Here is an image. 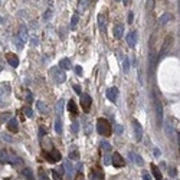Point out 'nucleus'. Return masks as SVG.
<instances>
[{"instance_id":"obj_1","label":"nucleus","mask_w":180,"mask_h":180,"mask_svg":"<svg viewBox=\"0 0 180 180\" xmlns=\"http://www.w3.org/2000/svg\"><path fill=\"white\" fill-rule=\"evenodd\" d=\"M97 130H98L100 134L105 135V137L111 135V133H113L111 124L108 123V120H105V118H100V120H98V123H97Z\"/></svg>"},{"instance_id":"obj_2","label":"nucleus","mask_w":180,"mask_h":180,"mask_svg":"<svg viewBox=\"0 0 180 180\" xmlns=\"http://www.w3.org/2000/svg\"><path fill=\"white\" fill-rule=\"evenodd\" d=\"M154 108H156V121H157V125L161 127V124H163V105H161V101L158 100L157 97H154Z\"/></svg>"},{"instance_id":"obj_3","label":"nucleus","mask_w":180,"mask_h":180,"mask_svg":"<svg viewBox=\"0 0 180 180\" xmlns=\"http://www.w3.org/2000/svg\"><path fill=\"white\" fill-rule=\"evenodd\" d=\"M51 75L53 77V81L55 82H58V84H62V82H65V79H67V77H65V72L61 69L59 67H55L51 69Z\"/></svg>"},{"instance_id":"obj_4","label":"nucleus","mask_w":180,"mask_h":180,"mask_svg":"<svg viewBox=\"0 0 180 180\" xmlns=\"http://www.w3.org/2000/svg\"><path fill=\"white\" fill-rule=\"evenodd\" d=\"M45 158L46 161H49V163H56V161H59L62 158V156H61V153L58 151L56 148H53V150L45 153Z\"/></svg>"},{"instance_id":"obj_5","label":"nucleus","mask_w":180,"mask_h":180,"mask_svg":"<svg viewBox=\"0 0 180 180\" xmlns=\"http://www.w3.org/2000/svg\"><path fill=\"white\" fill-rule=\"evenodd\" d=\"M29 39V33H27V30H26V27L23 26L20 27V30H19V35H17V46H23L26 43V40Z\"/></svg>"},{"instance_id":"obj_6","label":"nucleus","mask_w":180,"mask_h":180,"mask_svg":"<svg viewBox=\"0 0 180 180\" xmlns=\"http://www.w3.org/2000/svg\"><path fill=\"white\" fill-rule=\"evenodd\" d=\"M91 104H92V98H91L88 94H81V107L84 108V111H90Z\"/></svg>"},{"instance_id":"obj_7","label":"nucleus","mask_w":180,"mask_h":180,"mask_svg":"<svg viewBox=\"0 0 180 180\" xmlns=\"http://www.w3.org/2000/svg\"><path fill=\"white\" fill-rule=\"evenodd\" d=\"M113 164L115 169H120V167H124L125 166V160H124V157L120 154V153H114L113 154Z\"/></svg>"},{"instance_id":"obj_8","label":"nucleus","mask_w":180,"mask_h":180,"mask_svg":"<svg viewBox=\"0 0 180 180\" xmlns=\"http://www.w3.org/2000/svg\"><path fill=\"white\" fill-rule=\"evenodd\" d=\"M133 127H134V133H135V140L141 141L143 140V127L140 125V123L137 120H133Z\"/></svg>"},{"instance_id":"obj_9","label":"nucleus","mask_w":180,"mask_h":180,"mask_svg":"<svg viewBox=\"0 0 180 180\" xmlns=\"http://www.w3.org/2000/svg\"><path fill=\"white\" fill-rule=\"evenodd\" d=\"M137 40H138V35H137L135 30H131V32H128V33H127V43L131 46V48L135 46Z\"/></svg>"},{"instance_id":"obj_10","label":"nucleus","mask_w":180,"mask_h":180,"mask_svg":"<svg viewBox=\"0 0 180 180\" xmlns=\"http://www.w3.org/2000/svg\"><path fill=\"white\" fill-rule=\"evenodd\" d=\"M117 97H118V88L111 87V88H108V90H107V98H108L111 102L117 101Z\"/></svg>"},{"instance_id":"obj_11","label":"nucleus","mask_w":180,"mask_h":180,"mask_svg":"<svg viewBox=\"0 0 180 180\" xmlns=\"http://www.w3.org/2000/svg\"><path fill=\"white\" fill-rule=\"evenodd\" d=\"M6 59H7L9 65H12V68L19 67V58L16 56L14 53H7V55H6Z\"/></svg>"},{"instance_id":"obj_12","label":"nucleus","mask_w":180,"mask_h":180,"mask_svg":"<svg viewBox=\"0 0 180 180\" xmlns=\"http://www.w3.org/2000/svg\"><path fill=\"white\" fill-rule=\"evenodd\" d=\"M170 43H171V36L169 35V36L164 39V43H163V48H161V51H160V56L158 58H163L166 55V52L169 51V48H170Z\"/></svg>"},{"instance_id":"obj_13","label":"nucleus","mask_w":180,"mask_h":180,"mask_svg":"<svg viewBox=\"0 0 180 180\" xmlns=\"http://www.w3.org/2000/svg\"><path fill=\"white\" fill-rule=\"evenodd\" d=\"M7 92L9 90H6V88H0V107L3 108V107H6L7 105Z\"/></svg>"},{"instance_id":"obj_14","label":"nucleus","mask_w":180,"mask_h":180,"mask_svg":"<svg viewBox=\"0 0 180 180\" xmlns=\"http://www.w3.org/2000/svg\"><path fill=\"white\" fill-rule=\"evenodd\" d=\"M128 156H130V158H131V161H133V163H135L137 166H143V164H144L143 158L140 157L137 153H134V151H130V153H128Z\"/></svg>"},{"instance_id":"obj_15","label":"nucleus","mask_w":180,"mask_h":180,"mask_svg":"<svg viewBox=\"0 0 180 180\" xmlns=\"http://www.w3.org/2000/svg\"><path fill=\"white\" fill-rule=\"evenodd\" d=\"M7 128H9V131H12V133H17V131H19L17 121H16L14 118H10V120L7 121Z\"/></svg>"},{"instance_id":"obj_16","label":"nucleus","mask_w":180,"mask_h":180,"mask_svg":"<svg viewBox=\"0 0 180 180\" xmlns=\"http://www.w3.org/2000/svg\"><path fill=\"white\" fill-rule=\"evenodd\" d=\"M123 33H124L123 25H115V26H114V36H115L117 39H120V38H123Z\"/></svg>"},{"instance_id":"obj_17","label":"nucleus","mask_w":180,"mask_h":180,"mask_svg":"<svg viewBox=\"0 0 180 180\" xmlns=\"http://www.w3.org/2000/svg\"><path fill=\"white\" fill-rule=\"evenodd\" d=\"M59 68H61V69H71V68H72V64H71V61H69L68 58H62V59L59 61Z\"/></svg>"},{"instance_id":"obj_18","label":"nucleus","mask_w":180,"mask_h":180,"mask_svg":"<svg viewBox=\"0 0 180 180\" xmlns=\"http://www.w3.org/2000/svg\"><path fill=\"white\" fill-rule=\"evenodd\" d=\"M171 19H173V16H171L170 13H164V14H161V16H160L158 23H160V25H166V23H169Z\"/></svg>"},{"instance_id":"obj_19","label":"nucleus","mask_w":180,"mask_h":180,"mask_svg":"<svg viewBox=\"0 0 180 180\" xmlns=\"http://www.w3.org/2000/svg\"><path fill=\"white\" fill-rule=\"evenodd\" d=\"M164 130H166L167 137L171 138V137H173V124H171V121H166V123H164Z\"/></svg>"},{"instance_id":"obj_20","label":"nucleus","mask_w":180,"mask_h":180,"mask_svg":"<svg viewBox=\"0 0 180 180\" xmlns=\"http://www.w3.org/2000/svg\"><path fill=\"white\" fill-rule=\"evenodd\" d=\"M151 173H153V176L156 177V180H163L161 179V171L158 170V167L156 164H151Z\"/></svg>"},{"instance_id":"obj_21","label":"nucleus","mask_w":180,"mask_h":180,"mask_svg":"<svg viewBox=\"0 0 180 180\" xmlns=\"http://www.w3.org/2000/svg\"><path fill=\"white\" fill-rule=\"evenodd\" d=\"M36 107H38V110L42 114H48V105L43 101H38L36 102Z\"/></svg>"},{"instance_id":"obj_22","label":"nucleus","mask_w":180,"mask_h":180,"mask_svg":"<svg viewBox=\"0 0 180 180\" xmlns=\"http://www.w3.org/2000/svg\"><path fill=\"white\" fill-rule=\"evenodd\" d=\"M55 131L58 134H62L64 133V128H62V120L61 118H56L55 120Z\"/></svg>"},{"instance_id":"obj_23","label":"nucleus","mask_w":180,"mask_h":180,"mask_svg":"<svg viewBox=\"0 0 180 180\" xmlns=\"http://www.w3.org/2000/svg\"><path fill=\"white\" fill-rule=\"evenodd\" d=\"M68 110H69V111H71L72 114H77V113H78V107H77V104L72 101V100L68 102Z\"/></svg>"},{"instance_id":"obj_24","label":"nucleus","mask_w":180,"mask_h":180,"mask_svg":"<svg viewBox=\"0 0 180 180\" xmlns=\"http://www.w3.org/2000/svg\"><path fill=\"white\" fill-rule=\"evenodd\" d=\"M22 173H23V176H26V177H27V180H35L33 173H32V170H30V169H23Z\"/></svg>"},{"instance_id":"obj_25","label":"nucleus","mask_w":180,"mask_h":180,"mask_svg":"<svg viewBox=\"0 0 180 180\" xmlns=\"http://www.w3.org/2000/svg\"><path fill=\"white\" fill-rule=\"evenodd\" d=\"M92 174L97 177V180H104V173H102L101 169H98V167H97V169L92 171Z\"/></svg>"},{"instance_id":"obj_26","label":"nucleus","mask_w":180,"mask_h":180,"mask_svg":"<svg viewBox=\"0 0 180 180\" xmlns=\"http://www.w3.org/2000/svg\"><path fill=\"white\" fill-rule=\"evenodd\" d=\"M128 71H130V61H128V58H125L123 61V72L128 74Z\"/></svg>"},{"instance_id":"obj_27","label":"nucleus","mask_w":180,"mask_h":180,"mask_svg":"<svg viewBox=\"0 0 180 180\" xmlns=\"http://www.w3.org/2000/svg\"><path fill=\"white\" fill-rule=\"evenodd\" d=\"M38 176H39V180H49V176L46 174V171L43 169H39V171H38Z\"/></svg>"},{"instance_id":"obj_28","label":"nucleus","mask_w":180,"mask_h":180,"mask_svg":"<svg viewBox=\"0 0 180 180\" xmlns=\"http://www.w3.org/2000/svg\"><path fill=\"white\" fill-rule=\"evenodd\" d=\"M56 113L58 115H61L64 113V100H59V102L56 104Z\"/></svg>"},{"instance_id":"obj_29","label":"nucleus","mask_w":180,"mask_h":180,"mask_svg":"<svg viewBox=\"0 0 180 180\" xmlns=\"http://www.w3.org/2000/svg\"><path fill=\"white\" fill-rule=\"evenodd\" d=\"M104 19H105V17H104L102 14H100V16H98V25H100V29H101V30H104V29H105V20H104Z\"/></svg>"},{"instance_id":"obj_30","label":"nucleus","mask_w":180,"mask_h":180,"mask_svg":"<svg viewBox=\"0 0 180 180\" xmlns=\"http://www.w3.org/2000/svg\"><path fill=\"white\" fill-rule=\"evenodd\" d=\"M65 169H67V173H68V174H74V171H75L74 166H72L69 161H67V164H65Z\"/></svg>"},{"instance_id":"obj_31","label":"nucleus","mask_w":180,"mask_h":180,"mask_svg":"<svg viewBox=\"0 0 180 180\" xmlns=\"http://www.w3.org/2000/svg\"><path fill=\"white\" fill-rule=\"evenodd\" d=\"M69 158H71V160H78V158H79L78 150H72V151L69 153Z\"/></svg>"},{"instance_id":"obj_32","label":"nucleus","mask_w":180,"mask_h":180,"mask_svg":"<svg viewBox=\"0 0 180 180\" xmlns=\"http://www.w3.org/2000/svg\"><path fill=\"white\" fill-rule=\"evenodd\" d=\"M77 23H78V14H74L72 16V20H71V29H75Z\"/></svg>"},{"instance_id":"obj_33","label":"nucleus","mask_w":180,"mask_h":180,"mask_svg":"<svg viewBox=\"0 0 180 180\" xmlns=\"http://www.w3.org/2000/svg\"><path fill=\"white\" fill-rule=\"evenodd\" d=\"M101 148H102V150H105V151H110V150H111V144H110L108 141H102V143H101Z\"/></svg>"},{"instance_id":"obj_34","label":"nucleus","mask_w":180,"mask_h":180,"mask_svg":"<svg viewBox=\"0 0 180 180\" xmlns=\"http://www.w3.org/2000/svg\"><path fill=\"white\" fill-rule=\"evenodd\" d=\"M78 130H79V125H78V123H74L72 125H71V131L74 133V134H77L78 133Z\"/></svg>"},{"instance_id":"obj_35","label":"nucleus","mask_w":180,"mask_h":180,"mask_svg":"<svg viewBox=\"0 0 180 180\" xmlns=\"http://www.w3.org/2000/svg\"><path fill=\"white\" fill-rule=\"evenodd\" d=\"M23 111H25V114H26L27 117H32V115H33V111H32V108H29V107H25V108H23Z\"/></svg>"},{"instance_id":"obj_36","label":"nucleus","mask_w":180,"mask_h":180,"mask_svg":"<svg viewBox=\"0 0 180 180\" xmlns=\"http://www.w3.org/2000/svg\"><path fill=\"white\" fill-rule=\"evenodd\" d=\"M115 131H117V134H123V131H124L123 125H120V124H115Z\"/></svg>"},{"instance_id":"obj_37","label":"nucleus","mask_w":180,"mask_h":180,"mask_svg":"<svg viewBox=\"0 0 180 180\" xmlns=\"http://www.w3.org/2000/svg\"><path fill=\"white\" fill-rule=\"evenodd\" d=\"M52 176H53V180H62V176H61L58 171H55V170L52 171Z\"/></svg>"},{"instance_id":"obj_38","label":"nucleus","mask_w":180,"mask_h":180,"mask_svg":"<svg viewBox=\"0 0 180 180\" xmlns=\"http://www.w3.org/2000/svg\"><path fill=\"white\" fill-rule=\"evenodd\" d=\"M26 97H27V102H32L33 101V95H32V92H26Z\"/></svg>"},{"instance_id":"obj_39","label":"nucleus","mask_w":180,"mask_h":180,"mask_svg":"<svg viewBox=\"0 0 180 180\" xmlns=\"http://www.w3.org/2000/svg\"><path fill=\"white\" fill-rule=\"evenodd\" d=\"M74 91H75L78 95H81V94H82V92H81V87H79V85H74Z\"/></svg>"},{"instance_id":"obj_40","label":"nucleus","mask_w":180,"mask_h":180,"mask_svg":"<svg viewBox=\"0 0 180 180\" xmlns=\"http://www.w3.org/2000/svg\"><path fill=\"white\" fill-rule=\"evenodd\" d=\"M143 180H151V176H150L147 171H144V173H143Z\"/></svg>"},{"instance_id":"obj_41","label":"nucleus","mask_w":180,"mask_h":180,"mask_svg":"<svg viewBox=\"0 0 180 180\" xmlns=\"http://www.w3.org/2000/svg\"><path fill=\"white\" fill-rule=\"evenodd\" d=\"M85 133H87V134H91V127L88 123H85Z\"/></svg>"},{"instance_id":"obj_42","label":"nucleus","mask_w":180,"mask_h":180,"mask_svg":"<svg viewBox=\"0 0 180 180\" xmlns=\"http://www.w3.org/2000/svg\"><path fill=\"white\" fill-rule=\"evenodd\" d=\"M169 174H170V176H176V174H177V170L174 169V167H173V169H170L169 170Z\"/></svg>"},{"instance_id":"obj_43","label":"nucleus","mask_w":180,"mask_h":180,"mask_svg":"<svg viewBox=\"0 0 180 180\" xmlns=\"http://www.w3.org/2000/svg\"><path fill=\"white\" fill-rule=\"evenodd\" d=\"M133 17H134V14H133V12H130L128 13V23H133V20H134Z\"/></svg>"},{"instance_id":"obj_44","label":"nucleus","mask_w":180,"mask_h":180,"mask_svg":"<svg viewBox=\"0 0 180 180\" xmlns=\"http://www.w3.org/2000/svg\"><path fill=\"white\" fill-rule=\"evenodd\" d=\"M43 135H45V128H43V127H40V128H39V137L42 138Z\"/></svg>"},{"instance_id":"obj_45","label":"nucleus","mask_w":180,"mask_h":180,"mask_svg":"<svg viewBox=\"0 0 180 180\" xmlns=\"http://www.w3.org/2000/svg\"><path fill=\"white\" fill-rule=\"evenodd\" d=\"M0 118H1V120H4V121H6V120L9 121V118H10V114H3Z\"/></svg>"},{"instance_id":"obj_46","label":"nucleus","mask_w":180,"mask_h":180,"mask_svg":"<svg viewBox=\"0 0 180 180\" xmlns=\"http://www.w3.org/2000/svg\"><path fill=\"white\" fill-rule=\"evenodd\" d=\"M75 72H77L78 75H82V68H81V67H77V68H75Z\"/></svg>"},{"instance_id":"obj_47","label":"nucleus","mask_w":180,"mask_h":180,"mask_svg":"<svg viewBox=\"0 0 180 180\" xmlns=\"http://www.w3.org/2000/svg\"><path fill=\"white\" fill-rule=\"evenodd\" d=\"M110 163H111L110 157H108V156H105V157H104V164H110Z\"/></svg>"},{"instance_id":"obj_48","label":"nucleus","mask_w":180,"mask_h":180,"mask_svg":"<svg viewBox=\"0 0 180 180\" xmlns=\"http://www.w3.org/2000/svg\"><path fill=\"white\" fill-rule=\"evenodd\" d=\"M49 17H51V12H48V13H45V19H46V20H48Z\"/></svg>"},{"instance_id":"obj_49","label":"nucleus","mask_w":180,"mask_h":180,"mask_svg":"<svg viewBox=\"0 0 180 180\" xmlns=\"http://www.w3.org/2000/svg\"><path fill=\"white\" fill-rule=\"evenodd\" d=\"M32 45H38V39H36V38H35V39H32Z\"/></svg>"},{"instance_id":"obj_50","label":"nucleus","mask_w":180,"mask_h":180,"mask_svg":"<svg viewBox=\"0 0 180 180\" xmlns=\"http://www.w3.org/2000/svg\"><path fill=\"white\" fill-rule=\"evenodd\" d=\"M154 154H156V156H160V151H158L157 148H154Z\"/></svg>"},{"instance_id":"obj_51","label":"nucleus","mask_w":180,"mask_h":180,"mask_svg":"<svg viewBox=\"0 0 180 180\" xmlns=\"http://www.w3.org/2000/svg\"><path fill=\"white\" fill-rule=\"evenodd\" d=\"M77 180H84V177H82V174H78V177H77Z\"/></svg>"},{"instance_id":"obj_52","label":"nucleus","mask_w":180,"mask_h":180,"mask_svg":"<svg viewBox=\"0 0 180 180\" xmlns=\"http://www.w3.org/2000/svg\"><path fill=\"white\" fill-rule=\"evenodd\" d=\"M177 141H179V148H180V133L177 134Z\"/></svg>"},{"instance_id":"obj_53","label":"nucleus","mask_w":180,"mask_h":180,"mask_svg":"<svg viewBox=\"0 0 180 180\" xmlns=\"http://www.w3.org/2000/svg\"><path fill=\"white\" fill-rule=\"evenodd\" d=\"M124 1V4H125V6H127V4H128V1H130V0H123Z\"/></svg>"},{"instance_id":"obj_54","label":"nucleus","mask_w":180,"mask_h":180,"mask_svg":"<svg viewBox=\"0 0 180 180\" xmlns=\"http://www.w3.org/2000/svg\"><path fill=\"white\" fill-rule=\"evenodd\" d=\"M0 23H1V16H0Z\"/></svg>"},{"instance_id":"obj_55","label":"nucleus","mask_w":180,"mask_h":180,"mask_svg":"<svg viewBox=\"0 0 180 180\" xmlns=\"http://www.w3.org/2000/svg\"><path fill=\"white\" fill-rule=\"evenodd\" d=\"M115 1H118V0H115Z\"/></svg>"},{"instance_id":"obj_56","label":"nucleus","mask_w":180,"mask_h":180,"mask_svg":"<svg viewBox=\"0 0 180 180\" xmlns=\"http://www.w3.org/2000/svg\"><path fill=\"white\" fill-rule=\"evenodd\" d=\"M0 153H1V150H0Z\"/></svg>"}]
</instances>
